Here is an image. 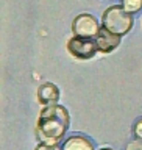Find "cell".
<instances>
[{
    "label": "cell",
    "mask_w": 142,
    "mask_h": 150,
    "mask_svg": "<svg viewBox=\"0 0 142 150\" xmlns=\"http://www.w3.org/2000/svg\"><path fill=\"white\" fill-rule=\"evenodd\" d=\"M133 133L138 139H142V119H139L133 127Z\"/></svg>",
    "instance_id": "cell-9"
},
{
    "label": "cell",
    "mask_w": 142,
    "mask_h": 150,
    "mask_svg": "<svg viewBox=\"0 0 142 150\" xmlns=\"http://www.w3.org/2000/svg\"><path fill=\"white\" fill-rule=\"evenodd\" d=\"M58 100H59V89L56 84L47 81L37 88V102L42 106L55 105V103H58Z\"/></svg>",
    "instance_id": "cell-6"
},
{
    "label": "cell",
    "mask_w": 142,
    "mask_h": 150,
    "mask_svg": "<svg viewBox=\"0 0 142 150\" xmlns=\"http://www.w3.org/2000/svg\"><path fill=\"white\" fill-rule=\"evenodd\" d=\"M100 150H112V149H108V147H105V149H100Z\"/></svg>",
    "instance_id": "cell-12"
},
{
    "label": "cell",
    "mask_w": 142,
    "mask_h": 150,
    "mask_svg": "<svg viewBox=\"0 0 142 150\" xmlns=\"http://www.w3.org/2000/svg\"><path fill=\"white\" fill-rule=\"evenodd\" d=\"M95 42H97V49L100 53H110L114 49H117L120 44V36L119 35H114V33L105 30L102 27L100 33L97 35L95 38Z\"/></svg>",
    "instance_id": "cell-5"
},
{
    "label": "cell",
    "mask_w": 142,
    "mask_h": 150,
    "mask_svg": "<svg viewBox=\"0 0 142 150\" xmlns=\"http://www.w3.org/2000/svg\"><path fill=\"white\" fill-rule=\"evenodd\" d=\"M69 112L64 106L49 105L42 106V110L36 120V138L42 144H58L64 138L66 131L69 128Z\"/></svg>",
    "instance_id": "cell-1"
},
{
    "label": "cell",
    "mask_w": 142,
    "mask_h": 150,
    "mask_svg": "<svg viewBox=\"0 0 142 150\" xmlns=\"http://www.w3.org/2000/svg\"><path fill=\"white\" fill-rule=\"evenodd\" d=\"M122 6L128 13H138L142 9V0H122Z\"/></svg>",
    "instance_id": "cell-8"
},
{
    "label": "cell",
    "mask_w": 142,
    "mask_h": 150,
    "mask_svg": "<svg viewBox=\"0 0 142 150\" xmlns=\"http://www.w3.org/2000/svg\"><path fill=\"white\" fill-rule=\"evenodd\" d=\"M66 49L77 59H91L98 52L95 39H92V38H81V36L70 38L67 41V44H66Z\"/></svg>",
    "instance_id": "cell-3"
},
{
    "label": "cell",
    "mask_w": 142,
    "mask_h": 150,
    "mask_svg": "<svg viewBox=\"0 0 142 150\" xmlns=\"http://www.w3.org/2000/svg\"><path fill=\"white\" fill-rule=\"evenodd\" d=\"M35 150H61V147H58V144L52 145V144H39Z\"/></svg>",
    "instance_id": "cell-11"
},
{
    "label": "cell",
    "mask_w": 142,
    "mask_h": 150,
    "mask_svg": "<svg viewBox=\"0 0 142 150\" xmlns=\"http://www.w3.org/2000/svg\"><path fill=\"white\" fill-rule=\"evenodd\" d=\"M102 27L98 25L97 19L92 14L83 13L78 14L72 22V33L73 36H81V38H92L95 39L97 35L100 33Z\"/></svg>",
    "instance_id": "cell-4"
},
{
    "label": "cell",
    "mask_w": 142,
    "mask_h": 150,
    "mask_svg": "<svg viewBox=\"0 0 142 150\" xmlns=\"http://www.w3.org/2000/svg\"><path fill=\"white\" fill-rule=\"evenodd\" d=\"M102 27L114 35L124 36L133 27V16L122 5L110 6L102 16Z\"/></svg>",
    "instance_id": "cell-2"
},
{
    "label": "cell",
    "mask_w": 142,
    "mask_h": 150,
    "mask_svg": "<svg viewBox=\"0 0 142 150\" xmlns=\"http://www.w3.org/2000/svg\"><path fill=\"white\" fill-rule=\"evenodd\" d=\"M125 150H142V141H139V139L131 141V142H128Z\"/></svg>",
    "instance_id": "cell-10"
},
{
    "label": "cell",
    "mask_w": 142,
    "mask_h": 150,
    "mask_svg": "<svg viewBox=\"0 0 142 150\" xmlns=\"http://www.w3.org/2000/svg\"><path fill=\"white\" fill-rule=\"evenodd\" d=\"M61 150H95L92 141L83 134H72L61 145Z\"/></svg>",
    "instance_id": "cell-7"
}]
</instances>
